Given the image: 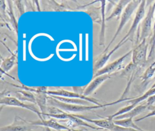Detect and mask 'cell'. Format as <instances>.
I'll use <instances>...</instances> for the list:
<instances>
[{
  "mask_svg": "<svg viewBox=\"0 0 155 131\" xmlns=\"http://www.w3.org/2000/svg\"><path fill=\"white\" fill-rule=\"evenodd\" d=\"M132 98H125L124 99L119 98L116 101L108 103L105 104H102L101 105H93V106H90V105H81V104H68L66 103H64L62 101H60L58 100L57 99L48 95V99H47V103L49 104V106H54L56 107H58L62 110L64 112H68V113H78V112H83L85 111H91L93 110H95L99 108H103L105 107L109 106H112L116 104H117L119 103L124 101H128Z\"/></svg>",
  "mask_w": 155,
  "mask_h": 131,
  "instance_id": "6da1fadb",
  "label": "cell"
},
{
  "mask_svg": "<svg viewBox=\"0 0 155 131\" xmlns=\"http://www.w3.org/2000/svg\"><path fill=\"white\" fill-rule=\"evenodd\" d=\"M142 1L140 0H134V1H131L127 5V7H125V8L124 9L120 18V21L117 27V28L113 37V38L111 39V40H110V43H108V45H107V46L105 48V50H104V51L102 52V53H107L108 49L110 48L111 45L113 43V42H114V40L116 39V38L117 37V36L119 34V33L121 32V31L122 30L124 27L127 24V23L129 21V20L130 19L131 16L133 15V13L134 12V11L138 8V7H139L140 3H141Z\"/></svg>",
  "mask_w": 155,
  "mask_h": 131,
  "instance_id": "7a4b0ae2",
  "label": "cell"
},
{
  "mask_svg": "<svg viewBox=\"0 0 155 131\" xmlns=\"http://www.w3.org/2000/svg\"><path fill=\"white\" fill-rule=\"evenodd\" d=\"M148 46L147 39H143L136 44L132 49V60L134 65L142 68L146 66L148 62Z\"/></svg>",
  "mask_w": 155,
  "mask_h": 131,
  "instance_id": "3957f363",
  "label": "cell"
},
{
  "mask_svg": "<svg viewBox=\"0 0 155 131\" xmlns=\"http://www.w3.org/2000/svg\"><path fill=\"white\" fill-rule=\"evenodd\" d=\"M146 1H142L139 7L137 9L134 20L132 22V24L128 31L127 33L125 35V36L119 42L118 44L122 46L125 44L128 40L133 41V36L134 35L135 32L136 31L137 27L141 22V21L144 18L145 14V7H146Z\"/></svg>",
  "mask_w": 155,
  "mask_h": 131,
  "instance_id": "277c9868",
  "label": "cell"
},
{
  "mask_svg": "<svg viewBox=\"0 0 155 131\" xmlns=\"http://www.w3.org/2000/svg\"><path fill=\"white\" fill-rule=\"evenodd\" d=\"M0 104L1 106H14V107H21L23 109H25L31 111L32 112L36 113L39 118L40 120H43L44 118L42 115V113L39 109H38L35 106V104H27L25 103L24 101L19 100L18 98L9 96V95H5L4 97H1L0 100Z\"/></svg>",
  "mask_w": 155,
  "mask_h": 131,
  "instance_id": "5b68a950",
  "label": "cell"
},
{
  "mask_svg": "<svg viewBox=\"0 0 155 131\" xmlns=\"http://www.w3.org/2000/svg\"><path fill=\"white\" fill-rule=\"evenodd\" d=\"M154 11L155 2L153 4H151L148 7V12L142 21L141 24V30L139 38V42L142 41L143 39H147L150 36H152V32L153 31L152 24L154 14Z\"/></svg>",
  "mask_w": 155,
  "mask_h": 131,
  "instance_id": "8992f818",
  "label": "cell"
},
{
  "mask_svg": "<svg viewBox=\"0 0 155 131\" xmlns=\"http://www.w3.org/2000/svg\"><path fill=\"white\" fill-rule=\"evenodd\" d=\"M39 126L33 125L22 118L16 115L13 121L7 126L1 127L0 131H38Z\"/></svg>",
  "mask_w": 155,
  "mask_h": 131,
  "instance_id": "52a82bcc",
  "label": "cell"
},
{
  "mask_svg": "<svg viewBox=\"0 0 155 131\" xmlns=\"http://www.w3.org/2000/svg\"><path fill=\"white\" fill-rule=\"evenodd\" d=\"M131 54H132V50H130L125 54L118 58L117 59L114 60L113 62L105 65L104 68L97 71L93 76V78L100 76L103 74H114L116 71H117L120 69H124L125 67L123 66V63L125 59L128 57Z\"/></svg>",
  "mask_w": 155,
  "mask_h": 131,
  "instance_id": "ba28073f",
  "label": "cell"
},
{
  "mask_svg": "<svg viewBox=\"0 0 155 131\" xmlns=\"http://www.w3.org/2000/svg\"><path fill=\"white\" fill-rule=\"evenodd\" d=\"M47 94L48 95H55V96H59V97H64L67 98H78L86 100L90 103H92L95 105H101V104L99 100L91 97H87L84 95V94H78L74 91H69L65 89H56V90H48Z\"/></svg>",
  "mask_w": 155,
  "mask_h": 131,
  "instance_id": "9c48e42d",
  "label": "cell"
},
{
  "mask_svg": "<svg viewBox=\"0 0 155 131\" xmlns=\"http://www.w3.org/2000/svg\"><path fill=\"white\" fill-rule=\"evenodd\" d=\"M47 91L48 90L47 86H39L38 87V92L33 93L35 97L36 104L39 106L42 117L47 113L48 107Z\"/></svg>",
  "mask_w": 155,
  "mask_h": 131,
  "instance_id": "30bf717a",
  "label": "cell"
},
{
  "mask_svg": "<svg viewBox=\"0 0 155 131\" xmlns=\"http://www.w3.org/2000/svg\"><path fill=\"white\" fill-rule=\"evenodd\" d=\"M33 125L37 126H44L45 127H48L50 129H53L58 131L61 130H68L70 128L66 126L60 124L56 119L50 117L48 120H38L36 121H30Z\"/></svg>",
  "mask_w": 155,
  "mask_h": 131,
  "instance_id": "8fae6325",
  "label": "cell"
},
{
  "mask_svg": "<svg viewBox=\"0 0 155 131\" xmlns=\"http://www.w3.org/2000/svg\"><path fill=\"white\" fill-rule=\"evenodd\" d=\"M113 75V74H105L93 78L90 83L85 87L84 91V95L89 97V95L93 94L105 80L111 78Z\"/></svg>",
  "mask_w": 155,
  "mask_h": 131,
  "instance_id": "7c38bea8",
  "label": "cell"
},
{
  "mask_svg": "<svg viewBox=\"0 0 155 131\" xmlns=\"http://www.w3.org/2000/svg\"><path fill=\"white\" fill-rule=\"evenodd\" d=\"M120 46H122L121 45H119L118 43L113 48V50L110 51V52H107L105 53H101V54L100 56H98L97 60H96V62L94 63L93 65V73L94 74L99 69H102V68H104L105 65V63L107 62V61L108 60V59H110V56H111V55L115 52L116 51Z\"/></svg>",
  "mask_w": 155,
  "mask_h": 131,
  "instance_id": "4fadbf2b",
  "label": "cell"
},
{
  "mask_svg": "<svg viewBox=\"0 0 155 131\" xmlns=\"http://www.w3.org/2000/svg\"><path fill=\"white\" fill-rule=\"evenodd\" d=\"M101 30L99 37V44L100 46H105V36L106 31V24H105V5L107 1H101Z\"/></svg>",
  "mask_w": 155,
  "mask_h": 131,
  "instance_id": "5bb4252c",
  "label": "cell"
},
{
  "mask_svg": "<svg viewBox=\"0 0 155 131\" xmlns=\"http://www.w3.org/2000/svg\"><path fill=\"white\" fill-rule=\"evenodd\" d=\"M131 1L129 0H120L118 2L117 4H116L114 10L111 12V13L106 18V21H108L113 18H116V20H119L120 18V16L127 7V5Z\"/></svg>",
  "mask_w": 155,
  "mask_h": 131,
  "instance_id": "9a60e30c",
  "label": "cell"
},
{
  "mask_svg": "<svg viewBox=\"0 0 155 131\" xmlns=\"http://www.w3.org/2000/svg\"><path fill=\"white\" fill-rule=\"evenodd\" d=\"M148 108V106L145 104H138L136 106H135L133 109H131L130 111L117 116L114 118V120H121L124 118H133L134 117L139 115L142 112H143L146 109Z\"/></svg>",
  "mask_w": 155,
  "mask_h": 131,
  "instance_id": "2e32d148",
  "label": "cell"
},
{
  "mask_svg": "<svg viewBox=\"0 0 155 131\" xmlns=\"http://www.w3.org/2000/svg\"><path fill=\"white\" fill-rule=\"evenodd\" d=\"M154 95H155V88H150V89H149L147 91H146L142 95H140L139 97H133L132 99L127 101V102L128 103H129L130 104H132L134 106H136L140 102H142L145 100H147L149 97H150Z\"/></svg>",
  "mask_w": 155,
  "mask_h": 131,
  "instance_id": "e0dca14e",
  "label": "cell"
},
{
  "mask_svg": "<svg viewBox=\"0 0 155 131\" xmlns=\"http://www.w3.org/2000/svg\"><path fill=\"white\" fill-rule=\"evenodd\" d=\"M114 123L115 124L126 127V128H131L134 129H136L140 131H146L145 130H143L140 127H139L137 125H136L134 123V121H133L132 118H124L121 120H114Z\"/></svg>",
  "mask_w": 155,
  "mask_h": 131,
  "instance_id": "ac0fdd59",
  "label": "cell"
},
{
  "mask_svg": "<svg viewBox=\"0 0 155 131\" xmlns=\"http://www.w3.org/2000/svg\"><path fill=\"white\" fill-rule=\"evenodd\" d=\"M16 56L14 54H13L12 56L5 58L2 59L1 65V72H2L3 71L5 74V72L9 71L13 67V66L16 64Z\"/></svg>",
  "mask_w": 155,
  "mask_h": 131,
  "instance_id": "d6986e66",
  "label": "cell"
},
{
  "mask_svg": "<svg viewBox=\"0 0 155 131\" xmlns=\"http://www.w3.org/2000/svg\"><path fill=\"white\" fill-rule=\"evenodd\" d=\"M16 94L17 98L19 100H20L22 101H27L32 103L33 104H36L35 97L33 92L23 89V90L17 91L16 92Z\"/></svg>",
  "mask_w": 155,
  "mask_h": 131,
  "instance_id": "ffe728a7",
  "label": "cell"
},
{
  "mask_svg": "<svg viewBox=\"0 0 155 131\" xmlns=\"http://www.w3.org/2000/svg\"><path fill=\"white\" fill-rule=\"evenodd\" d=\"M58 100L68 103V104H81V105H86L88 104L90 102L82 100V99H78V98H67V97H59V96H55V95H50Z\"/></svg>",
  "mask_w": 155,
  "mask_h": 131,
  "instance_id": "44dd1931",
  "label": "cell"
},
{
  "mask_svg": "<svg viewBox=\"0 0 155 131\" xmlns=\"http://www.w3.org/2000/svg\"><path fill=\"white\" fill-rule=\"evenodd\" d=\"M155 72V65H150L148 68L146 69L143 75L140 77L142 79V86H146L148 80L150 79L154 75Z\"/></svg>",
  "mask_w": 155,
  "mask_h": 131,
  "instance_id": "7402d4cb",
  "label": "cell"
},
{
  "mask_svg": "<svg viewBox=\"0 0 155 131\" xmlns=\"http://www.w3.org/2000/svg\"><path fill=\"white\" fill-rule=\"evenodd\" d=\"M151 39L150 40V50L149 51V54L148 56V59H150L152 57L154 53L155 50V30L153 31V34L151 36Z\"/></svg>",
  "mask_w": 155,
  "mask_h": 131,
  "instance_id": "603a6c76",
  "label": "cell"
},
{
  "mask_svg": "<svg viewBox=\"0 0 155 131\" xmlns=\"http://www.w3.org/2000/svg\"><path fill=\"white\" fill-rule=\"evenodd\" d=\"M148 110H150V112L147 113V115H144L143 117H142L138 119H136L134 120V122H138V121H142L143 120H145L147 118H149V117H154L155 116V106L154 105H151V106H148V108H147Z\"/></svg>",
  "mask_w": 155,
  "mask_h": 131,
  "instance_id": "cb8c5ba5",
  "label": "cell"
},
{
  "mask_svg": "<svg viewBox=\"0 0 155 131\" xmlns=\"http://www.w3.org/2000/svg\"><path fill=\"white\" fill-rule=\"evenodd\" d=\"M110 131H140V130L131 129V128H126V127H121L115 124L113 122V123L112 124L110 129Z\"/></svg>",
  "mask_w": 155,
  "mask_h": 131,
  "instance_id": "d4e9b609",
  "label": "cell"
},
{
  "mask_svg": "<svg viewBox=\"0 0 155 131\" xmlns=\"http://www.w3.org/2000/svg\"><path fill=\"white\" fill-rule=\"evenodd\" d=\"M14 2L15 3V5H16V7L18 8L19 12L20 13V15H19V16H21L22 14H24V12H25L24 5H23V4L22 3V1H14Z\"/></svg>",
  "mask_w": 155,
  "mask_h": 131,
  "instance_id": "484cf974",
  "label": "cell"
},
{
  "mask_svg": "<svg viewBox=\"0 0 155 131\" xmlns=\"http://www.w3.org/2000/svg\"><path fill=\"white\" fill-rule=\"evenodd\" d=\"M146 104L148 106H151V105H153L154 103H155V95L149 97L147 100V101H146Z\"/></svg>",
  "mask_w": 155,
  "mask_h": 131,
  "instance_id": "4316f807",
  "label": "cell"
},
{
  "mask_svg": "<svg viewBox=\"0 0 155 131\" xmlns=\"http://www.w3.org/2000/svg\"><path fill=\"white\" fill-rule=\"evenodd\" d=\"M61 131H94V130H87L85 129H73V128H70L68 130H61ZM96 131H109L107 130H96Z\"/></svg>",
  "mask_w": 155,
  "mask_h": 131,
  "instance_id": "83f0119b",
  "label": "cell"
},
{
  "mask_svg": "<svg viewBox=\"0 0 155 131\" xmlns=\"http://www.w3.org/2000/svg\"><path fill=\"white\" fill-rule=\"evenodd\" d=\"M44 131H51V129H50L48 127H45Z\"/></svg>",
  "mask_w": 155,
  "mask_h": 131,
  "instance_id": "f1b7e54d",
  "label": "cell"
},
{
  "mask_svg": "<svg viewBox=\"0 0 155 131\" xmlns=\"http://www.w3.org/2000/svg\"><path fill=\"white\" fill-rule=\"evenodd\" d=\"M155 88V83L151 86V88Z\"/></svg>",
  "mask_w": 155,
  "mask_h": 131,
  "instance_id": "f546056e",
  "label": "cell"
},
{
  "mask_svg": "<svg viewBox=\"0 0 155 131\" xmlns=\"http://www.w3.org/2000/svg\"><path fill=\"white\" fill-rule=\"evenodd\" d=\"M154 78H155V77H154Z\"/></svg>",
  "mask_w": 155,
  "mask_h": 131,
  "instance_id": "4dcf8cb0",
  "label": "cell"
}]
</instances>
